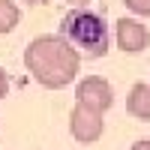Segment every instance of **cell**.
<instances>
[{"instance_id":"4fadbf2b","label":"cell","mask_w":150,"mask_h":150,"mask_svg":"<svg viewBox=\"0 0 150 150\" xmlns=\"http://www.w3.org/2000/svg\"><path fill=\"white\" fill-rule=\"evenodd\" d=\"M147 84H150V81H147Z\"/></svg>"},{"instance_id":"52a82bcc","label":"cell","mask_w":150,"mask_h":150,"mask_svg":"<svg viewBox=\"0 0 150 150\" xmlns=\"http://www.w3.org/2000/svg\"><path fill=\"white\" fill-rule=\"evenodd\" d=\"M21 9H18V0H0V36L12 33L21 24Z\"/></svg>"},{"instance_id":"3957f363","label":"cell","mask_w":150,"mask_h":150,"mask_svg":"<svg viewBox=\"0 0 150 150\" xmlns=\"http://www.w3.org/2000/svg\"><path fill=\"white\" fill-rule=\"evenodd\" d=\"M75 102L90 108V111L105 114V111H111V105H114V87H111V81L102 78V75H87V78H81L75 84Z\"/></svg>"},{"instance_id":"9c48e42d","label":"cell","mask_w":150,"mask_h":150,"mask_svg":"<svg viewBox=\"0 0 150 150\" xmlns=\"http://www.w3.org/2000/svg\"><path fill=\"white\" fill-rule=\"evenodd\" d=\"M6 93H9V75H6L3 66H0V102L6 99Z\"/></svg>"},{"instance_id":"6da1fadb","label":"cell","mask_w":150,"mask_h":150,"mask_svg":"<svg viewBox=\"0 0 150 150\" xmlns=\"http://www.w3.org/2000/svg\"><path fill=\"white\" fill-rule=\"evenodd\" d=\"M24 69L45 90H63L81 72V51L60 33H42L24 48Z\"/></svg>"},{"instance_id":"277c9868","label":"cell","mask_w":150,"mask_h":150,"mask_svg":"<svg viewBox=\"0 0 150 150\" xmlns=\"http://www.w3.org/2000/svg\"><path fill=\"white\" fill-rule=\"evenodd\" d=\"M102 132H105V117L99 114V111H90V108H84L75 102L72 111H69V135L78 144H93L102 138Z\"/></svg>"},{"instance_id":"7a4b0ae2","label":"cell","mask_w":150,"mask_h":150,"mask_svg":"<svg viewBox=\"0 0 150 150\" xmlns=\"http://www.w3.org/2000/svg\"><path fill=\"white\" fill-rule=\"evenodd\" d=\"M60 36H66V39L90 60L105 57L108 48H111L108 21H105L102 12H93V9H72V12H66L63 21H60Z\"/></svg>"},{"instance_id":"30bf717a","label":"cell","mask_w":150,"mask_h":150,"mask_svg":"<svg viewBox=\"0 0 150 150\" xmlns=\"http://www.w3.org/2000/svg\"><path fill=\"white\" fill-rule=\"evenodd\" d=\"M129 150H150V138H138V141H135Z\"/></svg>"},{"instance_id":"8fae6325","label":"cell","mask_w":150,"mask_h":150,"mask_svg":"<svg viewBox=\"0 0 150 150\" xmlns=\"http://www.w3.org/2000/svg\"><path fill=\"white\" fill-rule=\"evenodd\" d=\"M18 3H24V6H39V3H48V0H18Z\"/></svg>"},{"instance_id":"7c38bea8","label":"cell","mask_w":150,"mask_h":150,"mask_svg":"<svg viewBox=\"0 0 150 150\" xmlns=\"http://www.w3.org/2000/svg\"><path fill=\"white\" fill-rule=\"evenodd\" d=\"M66 3H72V6H87V3H93V0H66Z\"/></svg>"},{"instance_id":"8992f818","label":"cell","mask_w":150,"mask_h":150,"mask_svg":"<svg viewBox=\"0 0 150 150\" xmlns=\"http://www.w3.org/2000/svg\"><path fill=\"white\" fill-rule=\"evenodd\" d=\"M126 111H129V117L141 120V123L150 120V84L135 81L129 87V93H126Z\"/></svg>"},{"instance_id":"5b68a950","label":"cell","mask_w":150,"mask_h":150,"mask_svg":"<svg viewBox=\"0 0 150 150\" xmlns=\"http://www.w3.org/2000/svg\"><path fill=\"white\" fill-rule=\"evenodd\" d=\"M114 45L123 54H141L150 45V30L138 18H117L114 21Z\"/></svg>"},{"instance_id":"ba28073f","label":"cell","mask_w":150,"mask_h":150,"mask_svg":"<svg viewBox=\"0 0 150 150\" xmlns=\"http://www.w3.org/2000/svg\"><path fill=\"white\" fill-rule=\"evenodd\" d=\"M123 6L138 18H150V0H123Z\"/></svg>"}]
</instances>
